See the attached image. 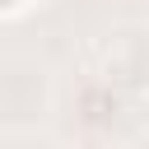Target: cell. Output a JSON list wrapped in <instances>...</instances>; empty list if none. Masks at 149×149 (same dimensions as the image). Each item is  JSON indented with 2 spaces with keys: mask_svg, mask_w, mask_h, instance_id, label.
Returning <instances> with one entry per match:
<instances>
[{
  "mask_svg": "<svg viewBox=\"0 0 149 149\" xmlns=\"http://www.w3.org/2000/svg\"><path fill=\"white\" fill-rule=\"evenodd\" d=\"M0 5H9V0H0Z\"/></svg>",
  "mask_w": 149,
  "mask_h": 149,
  "instance_id": "cell-1",
  "label": "cell"
}]
</instances>
